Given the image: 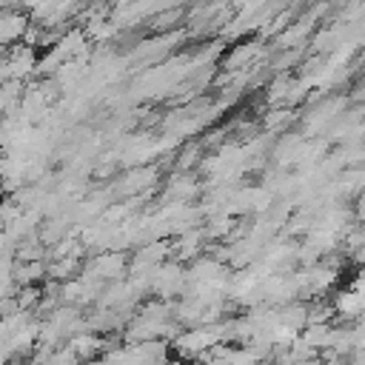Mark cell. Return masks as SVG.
I'll return each instance as SVG.
<instances>
[{"label": "cell", "mask_w": 365, "mask_h": 365, "mask_svg": "<svg viewBox=\"0 0 365 365\" xmlns=\"http://www.w3.org/2000/svg\"><path fill=\"white\" fill-rule=\"evenodd\" d=\"M29 26H31V20L20 9L3 6V11H0V48H6L9 43L17 46V40H23V34H26Z\"/></svg>", "instance_id": "obj_1"}, {"label": "cell", "mask_w": 365, "mask_h": 365, "mask_svg": "<svg viewBox=\"0 0 365 365\" xmlns=\"http://www.w3.org/2000/svg\"><path fill=\"white\" fill-rule=\"evenodd\" d=\"M43 274H46V265L43 262H17L11 277H14V285L23 288V285H34V279L43 277Z\"/></svg>", "instance_id": "obj_2"}, {"label": "cell", "mask_w": 365, "mask_h": 365, "mask_svg": "<svg viewBox=\"0 0 365 365\" xmlns=\"http://www.w3.org/2000/svg\"><path fill=\"white\" fill-rule=\"evenodd\" d=\"M20 217H23V208L17 205V200L14 197H3L0 200V222H3V228L14 225Z\"/></svg>", "instance_id": "obj_3"}, {"label": "cell", "mask_w": 365, "mask_h": 365, "mask_svg": "<svg viewBox=\"0 0 365 365\" xmlns=\"http://www.w3.org/2000/svg\"><path fill=\"white\" fill-rule=\"evenodd\" d=\"M94 274H100V277H120L123 274V257L120 254L117 257H100L94 262Z\"/></svg>", "instance_id": "obj_4"}, {"label": "cell", "mask_w": 365, "mask_h": 365, "mask_svg": "<svg viewBox=\"0 0 365 365\" xmlns=\"http://www.w3.org/2000/svg\"><path fill=\"white\" fill-rule=\"evenodd\" d=\"M74 271H77V259H74V257L54 259V262L48 265V277H54V279H68Z\"/></svg>", "instance_id": "obj_5"}, {"label": "cell", "mask_w": 365, "mask_h": 365, "mask_svg": "<svg viewBox=\"0 0 365 365\" xmlns=\"http://www.w3.org/2000/svg\"><path fill=\"white\" fill-rule=\"evenodd\" d=\"M14 299H17L20 311H31L37 305V299H40V288L37 285H23V288H17Z\"/></svg>", "instance_id": "obj_6"}, {"label": "cell", "mask_w": 365, "mask_h": 365, "mask_svg": "<svg viewBox=\"0 0 365 365\" xmlns=\"http://www.w3.org/2000/svg\"><path fill=\"white\" fill-rule=\"evenodd\" d=\"M97 348H100V342H97L94 336H74V339H71V351H74L77 356H91Z\"/></svg>", "instance_id": "obj_7"}]
</instances>
